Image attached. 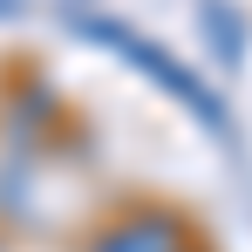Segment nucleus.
<instances>
[{"instance_id":"5","label":"nucleus","mask_w":252,"mask_h":252,"mask_svg":"<svg viewBox=\"0 0 252 252\" xmlns=\"http://www.w3.org/2000/svg\"><path fill=\"white\" fill-rule=\"evenodd\" d=\"M184 252H205V246H198V239H191V246H184Z\"/></svg>"},{"instance_id":"3","label":"nucleus","mask_w":252,"mask_h":252,"mask_svg":"<svg viewBox=\"0 0 252 252\" xmlns=\"http://www.w3.org/2000/svg\"><path fill=\"white\" fill-rule=\"evenodd\" d=\"M55 123H62V95H55V82H48L41 68H21L14 82L0 89V129H7V143L48 150Z\"/></svg>"},{"instance_id":"1","label":"nucleus","mask_w":252,"mask_h":252,"mask_svg":"<svg viewBox=\"0 0 252 252\" xmlns=\"http://www.w3.org/2000/svg\"><path fill=\"white\" fill-rule=\"evenodd\" d=\"M68 28H75L89 48H102V55H116L123 68H136L143 82H157L198 129H211L218 143H232V109H225V95H218L191 62H177L164 41H150L143 28H129V21H116V14H68Z\"/></svg>"},{"instance_id":"2","label":"nucleus","mask_w":252,"mask_h":252,"mask_svg":"<svg viewBox=\"0 0 252 252\" xmlns=\"http://www.w3.org/2000/svg\"><path fill=\"white\" fill-rule=\"evenodd\" d=\"M191 239L198 232H191V218L177 205H129L109 225H95L82 252H184Z\"/></svg>"},{"instance_id":"4","label":"nucleus","mask_w":252,"mask_h":252,"mask_svg":"<svg viewBox=\"0 0 252 252\" xmlns=\"http://www.w3.org/2000/svg\"><path fill=\"white\" fill-rule=\"evenodd\" d=\"M198 28H205V41L218 48V62H225V68H239V62H246V14H239L232 0H198Z\"/></svg>"}]
</instances>
